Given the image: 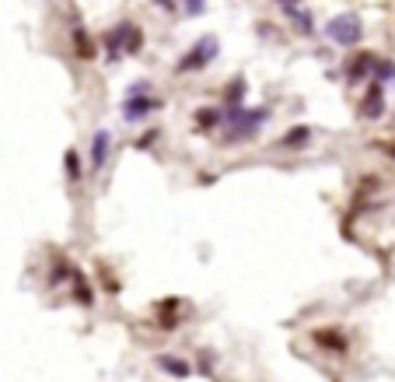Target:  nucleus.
Listing matches in <instances>:
<instances>
[{
  "label": "nucleus",
  "mask_w": 395,
  "mask_h": 382,
  "mask_svg": "<svg viewBox=\"0 0 395 382\" xmlns=\"http://www.w3.org/2000/svg\"><path fill=\"white\" fill-rule=\"evenodd\" d=\"M63 165H67V179H70V182H80V162H78V151H67Z\"/></svg>",
  "instance_id": "a211bd4d"
},
{
  "label": "nucleus",
  "mask_w": 395,
  "mask_h": 382,
  "mask_svg": "<svg viewBox=\"0 0 395 382\" xmlns=\"http://www.w3.org/2000/svg\"><path fill=\"white\" fill-rule=\"evenodd\" d=\"M109 151H112V133H109V130H95V137H91V148H88V165H91V172L105 169V162H109Z\"/></svg>",
  "instance_id": "0eeeda50"
},
{
  "label": "nucleus",
  "mask_w": 395,
  "mask_h": 382,
  "mask_svg": "<svg viewBox=\"0 0 395 382\" xmlns=\"http://www.w3.org/2000/svg\"><path fill=\"white\" fill-rule=\"evenodd\" d=\"M182 7H186V14H189V18H196V14L206 11V0H182Z\"/></svg>",
  "instance_id": "6ab92c4d"
},
{
  "label": "nucleus",
  "mask_w": 395,
  "mask_h": 382,
  "mask_svg": "<svg viewBox=\"0 0 395 382\" xmlns=\"http://www.w3.org/2000/svg\"><path fill=\"white\" fill-rule=\"evenodd\" d=\"M312 137H315L312 127H305V123H301V127L287 130V133L277 140V148H280V151H301V148H308V144H312Z\"/></svg>",
  "instance_id": "6e6552de"
},
{
  "label": "nucleus",
  "mask_w": 395,
  "mask_h": 382,
  "mask_svg": "<svg viewBox=\"0 0 395 382\" xmlns=\"http://www.w3.org/2000/svg\"><path fill=\"white\" fill-rule=\"evenodd\" d=\"M63 277H74V270H70V259H67V256H60V259L53 263V270H49V284L56 288Z\"/></svg>",
  "instance_id": "dca6fc26"
},
{
  "label": "nucleus",
  "mask_w": 395,
  "mask_h": 382,
  "mask_svg": "<svg viewBox=\"0 0 395 382\" xmlns=\"http://www.w3.org/2000/svg\"><path fill=\"white\" fill-rule=\"evenodd\" d=\"M280 11H283V14L297 25V32H301L305 39H312V36H315V18H312V11H305L301 4H290V7H280Z\"/></svg>",
  "instance_id": "9d476101"
},
{
  "label": "nucleus",
  "mask_w": 395,
  "mask_h": 382,
  "mask_svg": "<svg viewBox=\"0 0 395 382\" xmlns=\"http://www.w3.org/2000/svg\"><path fill=\"white\" fill-rule=\"evenodd\" d=\"M385 151H389V155H392V158H395V144H389V148H385Z\"/></svg>",
  "instance_id": "4be33fe9"
},
{
  "label": "nucleus",
  "mask_w": 395,
  "mask_h": 382,
  "mask_svg": "<svg viewBox=\"0 0 395 382\" xmlns=\"http://www.w3.org/2000/svg\"><path fill=\"white\" fill-rule=\"evenodd\" d=\"M102 43H105V60H109V63H119L122 56H133V53L144 49V32H140L133 21H122V25L109 29V32L102 36Z\"/></svg>",
  "instance_id": "7ed1b4c3"
},
{
  "label": "nucleus",
  "mask_w": 395,
  "mask_h": 382,
  "mask_svg": "<svg viewBox=\"0 0 395 382\" xmlns=\"http://www.w3.org/2000/svg\"><path fill=\"white\" fill-rule=\"evenodd\" d=\"M374 60H378L374 53H357L354 60L347 63V78L350 81H364L367 74H374Z\"/></svg>",
  "instance_id": "9b49d317"
},
{
  "label": "nucleus",
  "mask_w": 395,
  "mask_h": 382,
  "mask_svg": "<svg viewBox=\"0 0 395 382\" xmlns=\"http://www.w3.org/2000/svg\"><path fill=\"white\" fill-rule=\"evenodd\" d=\"M357 116H360V120H367V123H374V120H381V116H385V88H381V81H371V85H367L364 98H360Z\"/></svg>",
  "instance_id": "423d86ee"
},
{
  "label": "nucleus",
  "mask_w": 395,
  "mask_h": 382,
  "mask_svg": "<svg viewBox=\"0 0 395 382\" xmlns=\"http://www.w3.org/2000/svg\"><path fill=\"white\" fill-rule=\"evenodd\" d=\"M158 368L161 372H168V376H175V379H189V376H193V368H189L182 358H172V354H161Z\"/></svg>",
  "instance_id": "ddd939ff"
},
{
  "label": "nucleus",
  "mask_w": 395,
  "mask_h": 382,
  "mask_svg": "<svg viewBox=\"0 0 395 382\" xmlns=\"http://www.w3.org/2000/svg\"><path fill=\"white\" fill-rule=\"evenodd\" d=\"M322 36L332 46H357L364 39V21H360V14H354V11H343V14H336V18L325 21Z\"/></svg>",
  "instance_id": "20e7f679"
},
{
  "label": "nucleus",
  "mask_w": 395,
  "mask_h": 382,
  "mask_svg": "<svg viewBox=\"0 0 395 382\" xmlns=\"http://www.w3.org/2000/svg\"><path fill=\"white\" fill-rule=\"evenodd\" d=\"M74 288H78V291H74V298H78L80 305H91V301H95V295H91V284L84 281V274H78V270H74Z\"/></svg>",
  "instance_id": "f3484780"
},
{
  "label": "nucleus",
  "mask_w": 395,
  "mask_h": 382,
  "mask_svg": "<svg viewBox=\"0 0 395 382\" xmlns=\"http://www.w3.org/2000/svg\"><path fill=\"white\" fill-rule=\"evenodd\" d=\"M312 340H315L322 351H332V354H347V337H343L339 330H315V334H312Z\"/></svg>",
  "instance_id": "f8f14e48"
},
{
  "label": "nucleus",
  "mask_w": 395,
  "mask_h": 382,
  "mask_svg": "<svg viewBox=\"0 0 395 382\" xmlns=\"http://www.w3.org/2000/svg\"><path fill=\"white\" fill-rule=\"evenodd\" d=\"M158 4H161V11H175V7H179L175 0H158Z\"/></svg>",
  "instance_id": "aec40b11"
},
{
  "label": "nucleus",
  "mask_w": 395,
  "mask_h": 382,
  "mask_svg": "<svg viewBox=\"0 0 395 382\" xmlns=\"http://www.w3.org/2000/svg\"><path fill=\"white\" fill-rule=\"evenodd\" d=\"M224 127V109H214V105H206V109H196L193 113V130L196 133H210V130Z\"/></svg>",
  "instance_id": "1a4fd4ad"
},
{
  "label": "nucleus",
  "mask_w": 395,
  "mask_h": 382,
  "mask_svg": "<svg viewBox=\"0 0 395 382\" xmlns=\"http://www.w3.org/2000/svg\"><path fill=\"white\" fill-rule=\"evenodd\" d=\"M270 109L266 105H259V109H245V105H235V109H224V140L228 144H235V140H248V137H256L259 130L270 123Z\"/></svg>",
  "instance_id": "f257e3e1"
},
{
  "label": "nucleus",
  "mask_w": 395,
  "mask_h": 382,
  "mask_svg": "<svg viewBox=\"0 0 395 382\" xmlns=\"http://www.w3.org/2000/svg\"><path fill=\"white\" fill-rule=\"evenodd\" d=\"M217 53H221V43H217V36H199L193 49L175 63V74H196L203 67H210L214 60H217Z\"/></svg>",
  "instance_id": "39448f33"
},
{
  "label": "nucleus",
  "mask_w": 395,
  "mask_h": 382,
  "mask_svg": "<svg viewBox=\"0 0 395 382\" xmlns=\"http://www.w3.org/2000/svg\"><path fill=\"white\" fill-rule=\"evenodd\" d=\"M122 120L126 123H144V120H151L154 113L161 109V102L151 95V81L144 78V81H133V85L126 88V98H122Z\"/></svg>",
  "instance_id": "f03ea898"
},
{
  "label": "nucleus",
  "mask_w": 395,
  "mask_h": 382,
  "mask_svg": "<svg viewBox=\"0 0 395 382\" xmlns=\"http://www.w3.org/2000/svg\"><path fill=\"white\" fill-rule=\"evenodd\" d=\"M280 7H290V4H297V0H277Z\"/></svg>",
  "instance_id": "412c9836"
},
{
  "label": "nucleus",
  "mask_w": 395,
  "mask_h": 382,
  "mask_svg": "<svg viewBox=\"0 0 395 382\" xmlns=\"http://www.w3.org/2000/svg\"><path fill=\"white\" fill-rule=\"evenodd\" d=\"M245 78H241V74H238L235 81H231V85H224V109H235V105H241V102H245Z\"/></svg>",
  "instance_id": "4468645a"
},
{
  "label": "nucleus",
  "mask_w": 395,
  "mask_h": 382,
  "mask_svg": "<svg viewBox=\"0 0 395 382\" xmlns=\"http://www.w3.org/2000/svg\"><path fill=\"white\" fill-rule=\"evenodd\" d=\"M74 49H78V56L80 60H91V56H95V43H91V39H88V32H84V29H74Z\"/></svg>",
  "instance_id": "2eb2a0df"
}]
</instances>
